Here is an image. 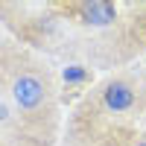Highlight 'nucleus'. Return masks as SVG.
Instances as JSON below:
<instances>
[{
    "mask_svg": "<svg viewBox=\"0 0 146 146\" xmlns=\"http://www.w3.org/2000/svg\"><path fill=\"white\" fill-rule=\"evenodd\" d=\"M9 96L15 100L18 108L23 111H41L47 96H50V85H47V76L41 73H18L15 79H9Z\"/></svg>",
    "mask_w": 146,
    "mask_h": 146,
    "instance_id": "obj_1",
    "label": "nucleus"
},
{
    "mask_svg": "<svg viewBox=\"0 0 146 146\" xmlns=\"http://www.w3.org/2000/svg\"><path fill=\"white\" fill-rule=\"evenodd\" d=\"M79 21L88 23V27H108V23L117 21V6L105 3V0H91V3H79Z\"/></svg>",
    "mask_w": 146,
    "mask_h": 146,
    "instance_id": "obj_2",
    "label": "nucleus"
},
{
    "mask_svg": "<svg viewBox=\"0 0 146 146\" xmlns=\"http://www.w3.org/2000/svg\"><path fill=\"white\" fill-rule=\"evenodd\" d=\"M102 100H105V108H111V111H129V108L135 105V88H131L129 82L117 79V82H111L105 88Z\"/></svg>",
    "mask_w": 146,
    "mask_h": 146,
    "instance_id": "obj_3",
    "label": "nucleus"
},
{
    "mask_svg": "<svg viewBox=\"0 0 146 146\" xmlns=\"http://www.w3.org/2000/svg\"><path fill=\"white\" fill-rule=\"evenodd\" d=\"M62 76H64V82H67V85H82V82H88V79H91V73L85 70L82 64H67Z\"/></svg>",
    "mask_w": 146,
    "mask_h": 146,
    "instance_id": "obj_4",
    "label": "nucleus"
},
{
    "mask_svg": "<svg viewBox=\"0 0 146 146\" xmlns=\"http://www.w3.org/2000/svg\"><path fill=\"white\" fill-rule=\"evenodd\" d=\"M137 146H146V143H137Z\"/></svg>",
    "mask_w": 146,
    "mask_h": 146,
    "instance_id": "obj_5",
    "label": "nucleus"
}]
</instances>
